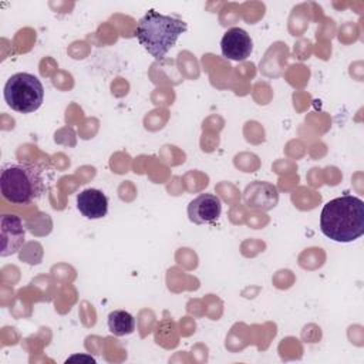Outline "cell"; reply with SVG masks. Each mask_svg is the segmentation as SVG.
Segmentation results:
<instances>
[{
    "label": "cell",
    "mask_w": 364,
    "mask_h": 364,
    "mask_svg": "<svg viewBox=\"0 0 364 364\" xmlns=\"http://www.w3.org/2000/svg\"><path fill=\"white\" fill-rule=\"evenodd\" d=\"M77 208L87 219H101L108 212V198L100 189H84L77 195Z\"/></svg>",
    "instance_id": "obj_9"
},
{
    "label": "cell",
    "mask_w": 364,
    "mask_h": 364,
    "mask_svg": "<svg viewBox=\"0 0 364 364\" xmlns=\"http://www.w3.org/2000/svg\"><path fill=\"white\" fill-rule=\"evenodd\" d=\"M107 324L108 330L117 337L128 336L135 330V318L125 310H112L108 314Z\"/></svg>",
    "instance_id": "obj_10"
},
{
    "label": "cell",
    "mask_w": 364,
    "mask_h": 364,
    "mask_svg": "<svg viewBox=\"0 0 364 364\" xmlns=\"http://www.w3.org/2000/svg\"><path fill=\"white\" fill-rule=\"evenodd\" d=\"M222 202L213 193H200L188 205L189 220L195 225H210L219 219Z\"/></svg>",
    "instance_id": "obj_6"
},
{
    "label": "cell",
    "mask_w": 364,
    "mask_h": 364,
    "mask_svg": "<svg viewBox=\"0 0 364 364\" xmlns=\"http://www.w3.org/2000/svg\"><path fill=\"white\" fill-rule=\"evenodd\" d=\"M186 28L188 24L179 17L148 10L136 24L135 37L156 61H162Z\"/></svg>",
    "instance_id": "obj_2"
},
{
    "label": "cell",
    "mask_w": 364,
    "mask_h": 364,
    "mask_svg": "<svg viewBox=\"0 0 364 364\" xmlns=\"http://www.w3.org/2000/svg\"><path fill=\"white\" fill-rule=\"evenodd\" d=\"M320 230L333 242H354L364 235V202L353 195L328 200L321 209Z\"/></svg>",
    "instance_id": "obj_1"
},
{
    "label": "cell",
    "mask_w": 364,
    "mask_h": 364,
    "mask_svg": "<svg viewBox=\"0 0 364 364\" xmlns=\"http://www.w3.org/2000/svg\"><path fill=\"white\" fill-rule=\"evenodd\" d=\"M4 100L17 112L30 114L37 111L44 100V87L38 77L30 73H16L4 84Z\"/></svg>",
    "instance_id": "obj_4"
},
{
    "label": "cell",
    "mask_w": 364,
    "mask_h": 364,
    "mask_svg": "<svg viewBox=\"0 0 364 364\" xmlns=\"http://www.w3.org/2000/svg\"><path fill=\"white\" fill-rule=\"evenodd\" d=\"M43 191V171L38 165L26 162H10L3 165L0 173V192L10 203H28L38 199Z\"/></svg>",
    "instance_id": "obj_3"
},
{
    "label": "cell",
    "mask_w": 364,
    "mask_h": 364,
    "mask_svg": "<svg viewBox=\"0 0 364 364\" xmlns=\"http://www.w3.org/2000/svg\"><path fill=\"white\" fill-rule=\"evenodd\" d=\"M243 200L247 208L255 210H270L279 202L277 188L269 182L255 181L243 191Z\"/></svg>",
    "instance_id": "obj_8"
},
{
    "label": "cell",
    "mask_w": 364,
    "mask_h": 364,
    "mask_svg": "<svg viewBox=\"0 0 364 364\" xmlns=\"http://www.w3.org/2000/svg\"><path fill=\"white\" fill-rule=\"evenodd\" d=\"M222 54L232 61H243L250 57L253 41L247 31L240 27L229 28L220 40Z\"/></svg>",
    "instance_id": "obj_7"
},
{
    "label": "cell",
    "mask_w": 364,
    "mask_h": 364,
    "mask_svg": "<svg viewBox=\"0 0 364 364\" xmlns=\"http://www.w3.org/2000/svg\"><path fill=\"white\" fill-rule=\"evenodd\" d=\"M26 240V229L21 219L16 215L0 218V256L7 257L17 253Z\"/></svg>",
    "instance_id": "obj_5"
}]
</instances>
